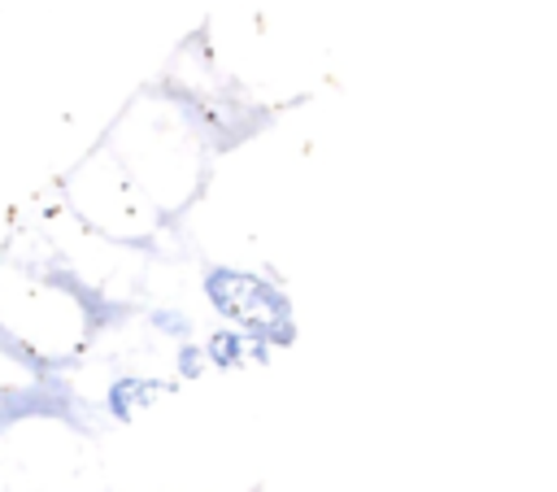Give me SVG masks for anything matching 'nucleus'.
Segmentation results:
<instances>
[{"instance_id": "nucleus-1", "label": "nucleus", "mask_w": 557, "mask_h": 492, "mask_svg": "<svg viewBox=\"0 0 557 492\" xmlns=\"http://www.w3.org/2000/svg\"><path fill=\"white\" fill-rule=\"evenodd\" d=\"M205 296L218 305V313H226L248 335H261V340H278V335L287 340L292 335V305H287V296L274 283L257 279V274L213 266L205 274Z\"/></svg>"}, {"instance_id": "nucleus-2", "label": "nucleus", "mask_w": 557, "mask_h": 492, "mask_svg": "<svg viewBox=\"0 0 557 492\" xmlns=\"http://www.w3.org/2000/svg\"><path fill=\"white\" fill-rule=\"evenodd\" d=\"M157 392H161L157 379H117V383L109 388V405H113L117 418H131L135 405H148Z\"/></svg>"}, {"instance_id": "nucleus-3", "label": "nucleus", "mask_w": 557, "mask_h": 492, "mask_svg": "<svg viewBox=\"0 0 557 492\" xmlns=\"http://www.w3.org/2000/svg\"><path fill=\"white\" fill-rule=\"evenodd\" d=\"M248 348H257V340H248L244 331H222V335H213L209 340V357L213 361H222V366H239L244 357H248Z\"/></svg>"}]
</instances>
